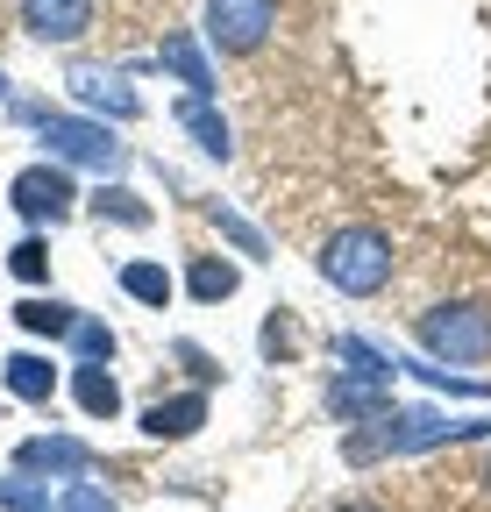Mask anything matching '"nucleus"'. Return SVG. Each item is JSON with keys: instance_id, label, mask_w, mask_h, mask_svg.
<instances>
[{"instance_id": "nucleus-1", "label": "nucleus", "mask_w": 491, "mask_h": 512, "mask_svg": "<svg viewBox=\"0 0 491 512\" xmlns=\"http://www.w3.org/2000/svg\"><path fill=\"white\" fill-rule=\"evenodd\" d=\"M392 235L385 228H335L328 235V249H321V278L335 285V292H349V299H371V292H385L392 285Z\"/></svg>"}, {"instance_id": "nucleus-2", "label": "nucleus", "mask_w": 491, "mask_h": 512, "mask_svg": "<svg viewBox=\"0 0 491 512\" xmlns=\"http://www.w3.org/2000/svg\"><path fill=\"white\" fill-rule=\"evenodd\" d=\"M420 342L435 356H449V363H484L491 356V306H477V299L427 306L420 313Z\"/></svg>"}, {"instance_id": "nucleus-3", "label": "nucleus", "mask_w": 491, "mask_h": 512, "mask_svg": "<svg viewBox=\"0 0 491 512\" xmlns=\"http://www.w3.org/2000/svg\"><path fill=\"white\" fill-rule=\"evenodd\" d=\"M463 434H484V427H449L442 413H385L371 420V434H349V463H378V456H399V448H435Z\"/></svg>"}, {"instance_id": "nucleus-4", "label": "nucleus", "mask_w": 491, "mask_h": 512, "mask_svg": "<svg viewBox=\"0 0 491 512\" xmlns=\"http://www.w3.org/2000/svg\"><path fill=\"white\" fill-rule=\"evenodd\" d=\"M29 121L43 128V143L72 164H100V171H121V143L107 136L100 121H79V114H50V107H29Z\"/></svg>"}, {"instance_id": "nucleus-5", "label": "nucleus", "mask_w": 491, "mask_h": 512, "mask_svg": "<svg viewBox=\"0 0 491 512\" xmlns=\"http://www.w3.org/2000/svg\"><path fill=\"white\" fill-rule=\"evenodd\" d=\"M278 29V0H207V43L228 57H250Z\"/></svg>"}, {"instance_id": "nucleus-6", "label": "nucleus", "mask_w": 491, "mask_h": 512, "mask_svg": "<svg viewBox=\"0 0 491 512\" xmlns=\"http://www.w3.org/2000/svg\"><path fill=\"white\" fill-rule=\"evenodd\" d=\"M8 200H15V214H22V221H65L79 192H72L65 164H29V171H15Z\"/></svg>"}, {"instance_id": "nucleus-7", "label": "nucleus", "mask_w": 491, "mask_h": 512, "mask_svg": "<svg viewBox=\"0 0 491 512\" xmlns=\"http://www.w3.org/2000/svg\"><path fill=\"white\" fill-rule=\"evenodd\" d=\"M15 470L22 477H86L93 470V448L72 441V434H43V441H22L15 448Z\"/></svg>"}, {"instance_id": "nucleus-8", "label": "nucleus", "mask_w": 491, "mask_h": 512, "mask_svg": "<svg viewBox=\"0 0 491 512\" xmlns=\"http://www.w3.org/2000/svg\"><path fill=\"white\" fill-rule=\"evenodd\" d=\"M65 86H72L86 107L114 114V121H136V114H143V100L129 93V79H121V72H107V64H72V72H65Z\"/></svg>"}, {"instance_id": "nucleus-9", "label": "nucleus", "mask_w": 491, "mask_h": 512, "mask_svg": "<svg viewBox=\"0 0 491 512\" xmlns=\"http://www.w3.org/2000/svg\"><path fill=\"white\" fill-rule=\"evenodd\" d=\"M93 8L100 0H22V29L43 43H79L93 29Z\"/></svg>"}, {"instance_id": "nucleus-10", "label": "nucleus", "mask_w": 491, "mask_h": 512, "mask_svg": "<svg viewBox=\"0 0 491 512\" xmlns=\"http://www.w3.org/2000/svg\"><path fill=\"white\" fill-rule=\"evenodd\" d=\"M328 413H335V420H385V413H392V384L335 377V384H328Z\"/></svg>"}, {"instance_id": "nucleus-11", "label": "nucleus", "mask_w": 491, "mask_h": 512, "mask_svg": "<svg viewBox=\"0 0 491 512\" xmlns=\"http://www.w3.org/2000/svg\"><path fill=\"white\" fill-rule=\"evenodd\" d=\"M193 427H207V399H200V392H186V399H157V406L143 413V434H157V441H186Z\"/></svg>"}, {"instance_id": "nucleus-12", "label": "nucleus", "mask_w": 491, "mask_h": 512, "mask_svg": "<svg viewBox=\"0 0 491 512\" xmlns=\"http://www.w3.org/2000/svg\"><path fill=\"white\" fill-rule=\"evenodd\" d=\"M178 128L207 150V157H228V121L207 107V93H193V100H178Z\"/></svg>"}, {"instance_id": "nucleus-13", "label": "nucleus", "mask_w": 491, "mask_h": 512, "mask_svg": "<svg viewBox=\"0 0 491 512\" xmlns=\"http://www.w3.org/2000/svg\"><path fill=\"white\" fill-rule=\"evenodd\" d=\"M72 399H79L93 420H114V413H121V384H114L100 363H79V370H72Z\"/></svg>"}, {"instance_id": "nucleus-14", "label": "nucleus", "mask_w": 491, "mask_h": 512, "mask_svg": "<svg viewBox=\"0 0 491 512\" xmlns=\"http://www.w3.org/2000/svg\"><path fill=\"white\" fill-rule=\"evenodd\" d=\"M0 370H8V392H15V399H29V406H43V399L57 392V370H50V356H8Z\"/></svg>"}, {"instance_id": "nucleus-15", "label": "nucleus", "mask_w": 491, "mask_h": 512, "mask_svg": "<svg viewBox=\"0 0 491 512\" xmlns=\"http://www.w3.org/2000/svg\"><path fill=\"white\" fill-rule=\"evenodd\" d=\"M157 64H171L178 79H186L193 93H214V72H207V50L193 43V36H164V50H157Z\"/></svg>"}, {"instance_id": "nucleus-16", "label": "nucleus", "mask_w": 491, "mask_h": 512, "mask_svg": "<svg viewBox=\"0 0 491 512\" xmlns=\"http://www.w3.org/2000/svg\"><path fill=\"white\" fill-rule=\"evenodd\" d=\"M15 320H22L29 335H50V342H57V335H72V328H79V306H65V299H22Z\"/></svg>"}, {"instance_id": "nucleus-17", "label": "nucleus", "mask_w": 491, "mask_h": 512, "mask_svg": "<svg viewBox=\"0 0 491 512\" xmlns=\"http://www.w3.org/2000/svg\"><path fill=\"white\" fill-rule=\"evenodd\" d=\"M335 356L349 363V377H371V384H392V370H399V356H385V349H371L363 335H342L335 342Z\"/></svg>"}, {"instance_id": "nucleus-18", "label": "nucleus", "mask_w": 491, "mask_h": 512, "mask_svg": "<svg viewBox=\"0 0 491 512\" xmlns=\"http://www.w3.org/2000/svg\"><path fill=\"white\" fill-rule=\"evenodd\" d=\"M235 264H221V256H200V264H193V299L200 306H221V299H235Z\"/></svg>"}, {"instance_id": "nucleus-19", "label": "nucleus", "mask_w": 491, "mask_h": 512, "mask_svg": "<svg viewBox=\"0 0 491 512\" xmlns=\"http://www.w3.org/2000/svg\"><path fill=\"white\" fill-rule=\"evenodd\" d=\"M93 214H100V221H121V228H143V221H150V207L136 200L129 185H100V192H93Z\"/></svg>"}, {"instance_id": "nucleus-20", "label": "nucleus", "mask_w": 491, "mask_h": 512, "mask_svg": "<svg viewBox=\"0 0 491 512\" xmlns=\"http://www.w3.org/2000/svg\"><path fill=\"white\" fill-rule=\"evenodd\" d=\"M121 292L143 299V306H164L171 299V271L164 264H121Z\"/></svg>"}, {"instance_id": "nucleus-21", "label": "nucleus", "mask_w": 491, "mask_h": 512, "mask_svg": "<svg viewBox=\"0 0 491 512\" xmlns=\"http://www.w3.org/2000/svg\"><path fill=\"white\" fill-rule=\"evenodd\" d=\"M8 271H15L22 285H43V278H50V242H43V235L15 242V256H8Z\"/></svg>"}, {"instance_id": "nucleus-22", "label": "nucleus", "mask_w": 491, "mask_h": 512, "mask_svg": "<svg viewBox=\"0 0 491 512\" xmlns=\"http://www.w3.org/2000/svg\"><path fill=\"white\" fill-rule=\"evenodd\" d=\"M72 349H79L86 363H107V356H114V328H100V320H79V328H72Z\"/></svg>"}, {"instance_id": "nucleus-23", "label": "nucleus", "mask_w": 491, "mask_h": 512, "mask_svg": "<svg viewBox=\"0 0 491 512\" xmlns=\"http://www.w3.org/2000/svg\"><path fill=\"white\" fill-rule=\"evenodd\" d=\"M292 349H299L292 313H271V320H264V356H292Z\"/></svg>"}, {"instance_id": "nucleus-24", "label": "nucleus", "mask_w": 491, "mask_h": 512, "mask_svg": "<svg viewBox=\"0 0 491 512\" xmlns=\"http://www.w3.org/2000/svg\"><path fill=\"white\" fill-rule=\"evenodd\" d=\"M0 505H8V512H57L50 491H29L22 477H15V484H0Z\"/></svg>"}, {"instance_id": "nucleus-25", "label": "nucleus", "mask_w": 491, "mask_h": 512, "mask_svg": "<svg viewBox=\"0 0 491 512\" xmlns=\"http://www.w3.org/2000/svg\"><path fill=\"white\" fill-rule=\"evenodd\" d=\"M214 228H221V235H228L235 249H250V256H264V235H257L250 221H235V214H221V207H214Z\"/></svg>"}, {"instance_id": "nucleus-26", "label": "nucleus", "mask_w": 491, "mask_h": 512, "mask_svg": "<svg viewBox=\"0 0 491 512\" xmlns=\"http://www.w3.org/2000/svg\"><path fill=\"white\" fill-rule=\"evenodd\" d=\"M57 512H114V505H107V491H93V484H72L65 498H57Z\"/></svg>"}, {"instance_id": "nucleus-27", "label": "nucleus", "mask_w": 491, "mask_h": 512, "mask_svg": "<svg viewBox=\"0 0 491 512\" xmlns=\"http://www.w3.org/2000/svg\"><path fill=\"white\" fill-rule=\"evenodd\" d=\"M335 512H385V505H363V498H349V505H335Z\"/></svg>"}, {"instance_id": "nucleus-28", "label": "nucleus", "mask_w": 491, "mask_h": 512, "mask_svg": "<svg viewBox=\"0 0 491 512\" xmlns=\"http://www.w3.org/2000/svg\"><path fill=\"white\" fill-rule=\"evenodd\" d=\"M484 484H491V456H484Z\"/></svg>"}, {"instance_id": "nucleus-29", "label": "nucleus", "mask_w": 491, "mask_h": 512, "mask_svg": "<svg viewBox=\"0 0 491 512\" xmlns=\"http://www.w3.org/2000/svg\"><path fill=\"white\" fill-rule=\"evenodd\" d=\"M0 93H8V79H0Z\"/></svg>"}]
</instances>
